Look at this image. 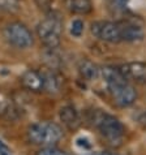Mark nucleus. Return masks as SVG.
<instances>
[{
    "label": "nucleus",
    "instance_id": "6e6552de",
    "mask_svg": "<svg viewBox=\"0 0 146 155\" xmlns=\"http://www.w3.org/2000/svg\"><path fill=\"white\" fill-rule=\"evenodd\" d=\"M119 72L128 81L146 85V61H131L118 67Z\"/></svg>",
    "mask_w": 146,
    "mask_h": 155
},
{
    "label": "nucleus",
    "instance_id": "dca6fc26",
    "mask_svg": "<svg viewBox=\"0 0 146 155\" xmlns=\"http://www.w3.org/2000/svg\"><path fill=\"white\" fill-rule=\"evenodd\" d=\"M84 29H85V25H84V21H81V20H73L72 21V24H71V34L73 37H76V38H80L81 35H82V33H84Z\"/></svg>",
    "mask_w": 146,
    "mask_h": 155
},
{
    "label": "nucleus",
    "instance_id": "20e7f679",
    "mask_svg": "<svg viewBox=\"0 0 146 155\" xmlns=\"http://www.w3.org/2000/svg\"><path fill=\"white\" fill-rule=\"evenodd\" d=\"M39 41L46 48H58L63 35V20L58 13L48 12V16L37 26Z\"/></svg>",
    "mask_w": 146,
    "mask_h": 155
},
{
    "label": "nucleus",
    "instance_id": "aec40b11",
    "mask_svg": "<svg viewBox=\"0 0 146 155\" xmlns=\"http://www.w3.org/2000/svg\"><path fill=\"white\" fill-rule=\"evenodd\" d=\"M144 117H145V123H146V114L144 115Z\"/></svg>",
    "mask_w": 146,
    "mask_h": 155
},
{
    "label": "nucleus",
    "instance_id": "9b49d317",
    "mask_svg": "<svg viewBox=\"0 0 146 155\" xmlns=\"http://www.w3.org/2000/svg\"><path fill=\"white\" fill-rule=\"evenodd\" d=\"M60 121L64 124V127L69 130H76L81 125V116L73 106H64L60 108L59 112Z\"/></svg>",
    "mask_w": 146,
    "mask_h": 155
},
{
    "label": "nucleus",
    "instance_id": "9d476101",
    "mask_svg": "<svg viewBox=\"0 0 146 155\" xmlns=\"http://www.w3.org/2000/svg\"><path fill=\"white\" fill-rule=\"evenodd\" d=\"M42 77H43V91L48 94H58L61 89L63 78L56 72V69L52 68H46L42 71Z\"/></svg>",
    "mask_w": 146,
    "mask_h": 155
},
{
    "label": "nucleus",
    "instance_id": "f8f14e48",
    "mask_svg": "<svg viewBox=\"0 0 146 155\" xmlns=\"http://www.w3.org/2000/svg\"><path fill=\"white\" fill-rule=\"evenodd\" d=\"M78 73L85 81H95L101 77V68L89 59H81L78 61Z\"/></svg>",
    "mask_w": 146,
    "mask_h": 155
},
{
    "label": "nucleus",
    "instance_id": "1a4fd4ad",
    "mask_svg": "<svg viewBox=\"0 0 146 155\" xmlns=\"http://www.w3.org/2000/svg\"><path fill=\"white\" fill-rule=\"evenodd\" d=\"M20 82L24 89L32 93H41L43 91V77L39 71L28 69L20 77Z\"/></svg>",
    "mask_w": 146,
    "mask_h": 155
},
{
    "label": "nucleus",
    "instance_id": "ddd939ff",
    "mask_svg": "<svg viewBox=\"0 0 146 155\" xmlns=\"http://www.w3.org/2000/svg\"><path fill=\"white\" fill-rule=\"evenodd\" d=\"M67 9L75 15H89L93 11L91 0H64Z\"/></svg>",
    "mask_w": 146,
    "mask_h": 155
},
{
    "label": "nucleus",
    "instance_id": "a211bd4d",
    "mask_svg": "<svg viewBox=\"0 0 146 155\" xmlns=\"http://www.w3.org/2000/svg\"><path fill=\"white\" fill-rule=\"evenodd\" d=\"M0 155H12L9 147H8L2 140H0Z\"/></svg>",
    "mask_w": 146,
    "mask_h": 155
},
{
    "label": "nucleus",
    "instance_id": "423d86ee",
    "mask_svg": "<svg viewBox=\"0 0 146 155\" xmlns=\"http://www.w3.org/2000/svg\"><path fill=\"white\" fill-rule=\"evenodd\" d=\"M90 33L94 38L107 43L123 42L120 21H95L90 26Z\"/></svg>",
    "mask_w": 146,
    "mask_h": 155
},
{
    "label": "nucleus",
    "instance_id": "39448f33",
    "mask_svg": "<svg viewBox=\"0 0 146 155\" xmlns=\"http://www.w3.org/2000/svg\"><path fill=\"white\" fill-rule=\"evenodd\" d=\"M4 38L11 46L16 48H29L34 45V38L29 28L22 22H11L4 29Z\"/></svg>",
    "mask_w": 146,
    "mask_h": 155
},
{
    "label": "nucleus",
    "instance_id": "f03ea898",
    "mask_svg": "<svg viewBox=\"0 0 146 155\" xmlns=\"http://www.w3.org/2000/svg\"><path fill=\"white\" fill-rule=\"evenodd\" d=\"M90 121L98 129L99 134L112 146H119L125 137V127L118 117L106 114L103 111H95L91 114Z\"/></svg>",
    "mask_w": 146,
    "mask_h": 155
},
{
    "label": "nucleus",
    "instance_id": "f3484780",
    "mask_svg": "<svg viewBox=\"0 0 146 155\" xmlns=\"http://www.w3.org/2000/svg\"><path fill=\"white\" fill-rule=\"evenodd\" d=\"M37 4H38V7L41 8V9H43L46 12H51V3H50V0H35Z\"/></svg>",
    "mask_w": 146,
    "mask_h": 155
},
{
    "label": "nucleus",
    "instance_id": "0eeeda50",
    "mask_svg": "<svg viewBox=\"0 0 146 155\" xmlns=\"http://www.w3.org/2000/svg\"><path fill=\"white\" fill-rule=\"evenodd\" d=\"M121 26V41L128 43L141 42L145 38L144 24L136 18H123L120 20Z\"/></svg>",
    "mask_w": 146,
    "mask_h": 155
},
{
    "label": "nucleus",
    "instance_id": "f257e3e1",
    "mask_svg": "<svg viewBox=\"0 0 146 155\" xmlns=\"http://www.w3.org/2000/svg\"><path fill=\"white\" fill-rule=\"evenodd\" d=\"M101 77L107 86L111 99L118 107L127 108L137 101V91L129 81L119 72L118 67L101 68Z\"/></svg>",
    "mask_w": 146,
    "mask_h": 155
},
{
    "label": "nucleus",
    "instance_id": "4468645a",
    "mask_svg": "<svg viewBox=\"0 0 146 155\" xmlns=\"http://www.w3.org/2000/svg\"><path fill=\"white\" fill-rule=\"evenodd\" d=\"M129 0H106L107 9L114 16H123L125 13Z\"/></svg>",
    "mask_w": 146,
    "mask_h": 155
},
{
    "label": "nucleus",
    "instance_id": "2eb2a0df",
    "mask_svg": "<svg viewBox=\"0 0 146 155\" xmlns=\"http://www.w3.org/2000/svg\"><path fill=\"white\" fill-rule=\"evenodd\" d=\"M35 155H72L65 150H61L55 146H45V147H41L38 151L35 153Z\"/></svg>",
    "mask_w": 146,
    "mask_h": 155
},
{
    "label": "nucleus",
    "instance_id": "7ed1b4c3",
    "mask_svg": "<svg viewBox=\"0 0 146 155\" xmlns=\"http://www.w3.org/2000/svg\"><path fill=\"white\" fill-rule=\"evenodd\" d=\"M30 143L41 146H55L63 138V128L52 121H39L34 123L28 128L26 132Z\"/></svg>",
    "mask_w": 146,
    "mask_h": 155
},
{
    "label": "nucleus",
    "instance_id": "412c9836",
    "mask_svg": "<svg viewBox=\"0 0 146 155\" xmlns=\"http://www.w3.org/2000/svg\"><path fill=\"white\" fill-rule=\"evenodd\" d=\"M0 117H2V114H0Z\"/></svg>",
    "mask_w": 146,
    "mask_h": 155
},
{
    "label": "nucleus",
    "instance_id": "6ab92c4d",
    "mask_svg": "<svg viewBox=\"0 0 146 155\" xmlns=\"http://www.w3.org/2000/svg\"><path fill=\"white\" fill-rule=\"evenodd\" d=\"M97 155H119V154L111 153V151H105V153H97Z\"/></svg>",
    "mask_w": 146,
    "mask_h": 155
}]
</instances>
